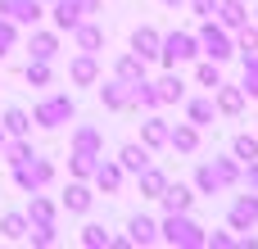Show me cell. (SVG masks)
<instances>
[{
	"instance_id": "1",
	"label": "cell",
	"mask_w": 258,
	"mask_h": 249,
	"mask_svg": "<svg viewBox=\"0 0 258 249\" xmlns=\"http://www.w3.org/2000/svg\"><path fill=\"white\" fill-rule=\"evenodd\" d=\"M159 236L168 240V245H181V249H195V245H204V231L186 218V213H168V222L159 227Z\"/></svg>"
},
{
	"instance_id": "2",
	"label": "cell",
	"mask_w": 258,
	"mask_h": 249,
	"mask_svg": "<svg viewBox=\"0 0 258 249\" xmlns=\"http://www.w3.org/2000/svg\"><path fill=\"white\" fill-rule=\"evenodd\" d=\"M231 181H236V163H227V159L200 163V172H195V186H200L204 195H218V191H227Z\"/></svg>"
},
{
	"instance_id": "3",
	"label": "cell",
	"mask_w": 258,
	"mask_h": 249,
	"mask_svg": "<svg viewBox=\"0 0 258 249\" xmlns=\"http://www.w3.org/2000/svg\"><path fill=\"white\" fill-rule=\"evenodd\" d=\"M200 54V41L190 36V32H172V36H163V45H159V59L168 64V68H177V64H186V59H195Z\"/></svg>"
},
{
	"instance_id": "4",
	"label": "cell",
	"mask_w": 258,
	"mask_h": 249,
	"mask_svg": "<svg viewBox=\"0 0 258 249\" xmlns=\"http://www.w3.org/2000/svg\"><path fill=\"white\" fill-rule=\"evenodd\" d=\"M50 177H54V168H50L45 159H36V154H32V159H23V163H14V181H18L23 191H41Z\"/></svg>"
},
{
	"instance_id": "5",
	"label": "cell",
	"mask_w": 258,
	"mask_h": 249,
	"mask_svg": "<svg viewBox=\"0 0 258 249\" xmlns=\"http://www.w3.org/2000/svg\"><path fill=\"white\" fill-rule=\"evenodd\" d=\"M68 118H73V100H68V95L41 100V104H36V113H32V122H36V127H59V122H68Z\"/></svg>"
},
{
	"instance_id": "6",
	"label": "cell",
	"mask_w": 258,
	"mask_h": 249,
	"mask_svg": "<svg viewBox=\"0 0 258 249\" xmlns=\"http://www.w3.org/2000/svg\"><path fill=\"white\" fill-rule=\"evenodd\" d=\"M200 41V50L213 59V64H222V59H231V36L222 32V27H213V23H204V32L195 36Z\"/></svg>"
},
{
	"instance_id": "7",
	"label": "cell",
	"mask_w": 258,
	"mask_h": 249,
	"mask_svg": "<svg viewBox=\"0 0 258 249\" xmlns=\"http://www.w3.org/2000/svg\"><path fill=\"white\" fill-rule=\"evenodd\" d=\"M0 14L9 18V23H32L36 27V18H41V0H0Z\"/></svg>"
},
{
	"instance_id": "8",
	"label": "cell",
	"mask_w": 258,
	"mask_h": 249,
	"mask_svg": "<svg viewBox=\"0 0 258 249\" xmlns=\"http://www.w3.org/2000/svg\"><path fill=\"white\" fill-rule=\"evenodd\" d=\"M258 222V195H240L236 204H231V227L236 231H249Z\"/></svg>"
},
{
	"instance_id": "9",
	"label": "cell",
	"mask_w": 258,
	"mask_h": 249,
	"mask_svg": "<svg viewBox=\"0 0 258 249\" xmlns=\"http://www.w3.org/2000/svg\"><path fill=\"white\" fill-rule=\"evenodd\" d=\"M159 45H163V36H159L154 27H136V32H132V54H141V59H159Z\"/></svg>"
},
{
	"instance_id": "10",
	"label": "cell",
	"mask_w": 258,
	"mask_h": 249,
	"mask_svg": "<svg viewBox=\"0 0 258 249\" xmlns=\"http://www.w3.org/2000/svg\"><path fill=\"white\" fill-rule=\"evenodd\" d=\"M163 204H168V213H190V204H195V191L190 186H163V195H159Z\"/></svg>"
},
{
	"instance_id": "11",
	"label": "cell",
	"mask_w": 258,
	"mask_h": 249,
	"mask_svg": "<svg viewBox=\"0 0 258 249\" xmlns=\"http://www.w3.org/2000/svg\"><path fill=\"white\" fill-rule=\"evenodd\" d=\"M50 5H54V27L73 32V27L82 23V5H77V0H50Z\"/></svg>"
},
{
	"instance_id": "12",
	"label": "cell",
	"mask_w": 258,
	"mask_h": 249,
	"mask_svg": "<svg viewBox=\"0 0 258 249\" xmlns=\"http://www.w3.org/2000/svg\"><path fill=\"white\" fill-rule=\"evenodd\" d=\"M73 36H77V45H82L86 54H95V50L104 45V32H100L95 23H77V27H73Z\"/></svg>"
},
{
	"instance_id": "13",
	"label": "cell",
	"mask_w": 258,
	"mask_h": 249,
	"mask_svg": "<svg viewBox=\"0 0 258 249\" xmlns=\"http://www.w3.org/2000/svg\"><path fill=\"white\" fill-rule=\"evenodd\" d=\"M213 91H218V109H222V113H240V109H245V91H240V86H222V82H218Z\"/></svg>"
},
{
	"instance_id": "14",
	"label": "cell",
	"mask_w": 258,
	"mask_h": 249,
	"mask_svg": "<svg viewBox=\"0 0 258 249\" xmlns=\"http://www.w3.org/2000/svg\"><path fill=\"white\" fill-rule=\"evenodd\" d=\"M27 222H36V227H54V204H50L45 195H36V191H32V209H27Z\"/></svg>"
},
{
	"instance_id": "15",
	"label": "cell",
	"mask_w": 258,
	"mask_h": 249,
	"mask_svg": "<svg viewBox=\"0 0 258 249\" xmlns=\"http://www.w3.org/2000/svg\"><path fill=\"white\" fill-rule=\"evenodd\" d=\"M127 231H132V236H127L132 245H154V240H159V227H154L150 218H132V222H127Z\"/></svg>"
},
{
	"instance_id": "16",
	"label": "cell",
	"mask_w": 258,
	"mask_h": 249,
	"mask_svg": "<svg viewBox=\"0 0 258 249\" xmlns=\"http://www.w3.org/2000/svg\"><path fill=\"white\" fill-rule=\"evenodd\" d=\"M95 73H100V68H95V54H86V50H82V54L73 59V82H77V86H91V82H95Z\"/></svg>"
},
{
	"instance_id": "17",
	"label": "cell",
	"mask_w": 258,
	"mask_h": 249,
	"mask_svg": "<svg viewBox=\"0 0 258 249\" xmlns=\"http://www.w3.org/2000/svg\"><path fill=\"white\" fill-rule=\"evenodd\" d=\"M154 95H159V104H168V100H181V95H186V82H181L177 73H168L163 82H154Z\"/></svg>"
},
{
	"instance_id": "18",
	"label": "cell",
	"mask_w": 258,
	"mask_h": 249,
	"mask_svg": "<svg viewBox=\"0 0 258 249\" xmlns=\"http://www.w3.org/2000/svg\"><path fill=\"white\" fill-rule=\"evenodd\" d=\"M168 145H172V150H181V154H190V150L200 145V132H195V122H190V127H172V132H168Z\"/></svg>"
},
{
	"instance_id": "19",
	"label": "cell",
	"mask_w": 258,
	"mask_h": 249,
	"mask_svg": "<svg viewBox=\"0 0 258 249\" xmlns=\"http://www.w3.org/2000/svg\"><path fill=\"white\" fill-rule=\"evenodd\" d=\"M91 177L100 181V191H118V186H122V163H95Z\"/></svg>"
},
{
	"instance_id": "20",
	"label": "cell",
	"mask_w": 258,
	"mask_h": 249,
	"mask_svg": "<svg viewBox=\"0 0 258 249\" xmlns=\"http://www.w3.org/2000/svg\"><path fill=\"white\" fill-rule=\"evenodd\" d=\"M136 177H141V191H145L150 200H159V195H163V186H168V177H163L159 168H150V163H145V168H141Z\"/></svg>"
},
{
	"instance_id": "21",
	"label": "cell",
	"mask_w": 258,
	"mask_h": 249,
	"mask_svg": "<svg viewBox=\"0 0 258 249\" xmlns=\"http://www.w3.org/2000/svg\"><path fill=\"white\" fill-rule=\"evenodd\" d=\"M63 209H68V213H86V209H91V191H86L82 181H73V186L63 191Z\"/></svg>"
},
{
	"instance_id": "22",
	"label": "cell",
	"mask_w": 258,
	"mask_h": 249,
	"mask_svg": "<svg viewBox=\"0 0 258 249\" xmlns=\"http://www.w3.org/2000/svg\"><path fill=\"white\" fill-rule=\"evenodd\" d=\"M27 227H32V222H27L23 213H5V218H0V236H5V240H27Z\"/></svg>"
},
{
	"instance_id": "23",
	"label": "cell",
	"mask_w": 258,
	"mask_h": 249,
	"mask_svg": "<svg viewBox=\"0 0 258 249\" xmlns=\"http://www.w3.org/2000/svg\"><path fill=\"white\" fill-rule=\"evenodd\" d=\"M218 14H222V23L227 27H245V0H218Z\"/></svg>"
},
{
	"instance_id": "24",
	"label": "cell",
	"mask_w": 258,
	"mask_h": 249,
	"mask_svg": "<svg viewBox=\"0 0 258 249\" xmlns=\"http://www.w3.org/2000/svg\"><path fill=\"white\" fill-rule=\"evenodd\" d=\"M27 50H32V59H54V50H59V41H54L50 32H32V41H27Z\"/></svg>"
},
{
	"instance_id": "25",
	"label": "cell",
	"mask_w": 258,
	"mask_h": 249,
	"mask_svg": "<svg viewBox=\"0 0 258 249\" xmlns=\"http://www.w3.org/2000/svg\"><path fill=\"white\" fill-rule=\"evenodd\" d=\"M104 104H109V109H127V104H132V91H127V82H122V77L104 86Z\"/></svg>"
},
{
	"instance_id": "26",
	"label": "cell",
	"mask_w": 258,
	"mask_h": 249,
	"mask_svg": "<svg viewBox=\"0 0 258 249\" xmlns=\"http://www.w3.org/2000/svg\"><path fill=\"white\" fill-rule=\"evenodd\" d=\"M118 159H122V168H127V172H141V168L150 163V150H145V145H122V154H118Z\"/></svg>"
},
{
	"instance_id": "27",
	"label": "cell",
	"mask_w": 258,
	"mask_h": 249,
	"mask_svg": "<svg viewBox=\"0 0 258 249\" xmlns=\"http://www.w3.org/2000/svg\"><path fill=\"white\" fill-rule=\"evenodd\" d=\"M5 132H9V136H27V132H32V118H27L23 109H5Z\"/></svg>"
},
{
	"instance_id": "28",
	"label": "cell",
	"mask_w": 258,
	"mask_h": 249,
	"mask_svg": "<svg viewBox=\"0 0 258 249\" xmlns=\"http://www.w3.org/2000/svg\"><path fill=\"white\" fill-rule=\"evenodd\" d=\"M118 77H122V82H141V77H145V59H141V54H127V59L118 64Z\"/></svg>"
},
{
	"instance_id": "29",
	"label": "cell",
	"mask_w": 258,
	"mask_h": 249,
	"mask_svg": "<svg viewBox=\"0 0 258 249\" xmlns=\"http://www.w3.org/2000/svg\"><path fill=\"white\" fill-rule=\"evenodd\" d=\"M141 136H145V150H154V145H168V127H163L159 118H150V122L141 127Z\"/></svg>"
},
{
	"instance_id": "30",
	"label": "cell",
	"mask_w": 258,
	"mask_h": 249,
	"mask_svg": "<svg viewBox=\"0 0 258 249\" xmlns=\"http://www.w3.org/2000/svg\"><path fill=\"white\" fill-rule=\"evenodd\" d=\"M27 82L32 86H50V59H32L27 64Z\"/></svg>"
},
{
	"instance_id": "31",
	"label": "cell",
	"mask_w": 258,
	"mask_h": 249,
	"mask_svg": "<svg viewBox=\"0 0 258 249\" xmlns=\"http://www.w3.org/2000/svg\"><path fill=\"white\" fill-rule=\"evenodd\" d=\"M14 41H18V23H9V18L0 14V59L14 50Z\"/></svg>"
},
{
	"instance_id": "32",
	"label": "cell",
	"mask_w": 258,
	"mask_h": 249,
	"mask_svg": "<svg viewBox=\"0 0 258 249\" xmlns=\"http://www.w3.org/2000/svg\"><path fill=\"white\" fill-rule=\"evenodd\" d=\"M190 122H195V127H209V122H213V104H209V100H190Z\"/></svg>"
},
{
	"instance_id": "33",
	"label": "cell",
	"mask_w": 258,
	"mask_h": 249,
	"mask_svg": "<svg viewBox=\"0 0 258 249\" xmlns=\"http://www.w3.org/2000/svg\"><path fill=\"white\" fill-rule=\"evenodd\" d=\"M240 91L258 100V54H249V59H245V86H240Z\"/></svg>"
},
{
	"instance_id": "34",
	"label": "cell",
	"mask_w": 258,
	"mask_h": 249,
	"mask_svg": "<svg viewBox=\"0 0 258 249\" xmlns=\"http://www.w3.org/2000/svg\"><path fill=\"white\" fill-rule=\"evenodd\" d=\"M231 150H236V159H245V163H254V159H258V141H254V136H236Z\"/></svg>"
},
{
	"instance_id": "35",
	"label": "cell",
	"mask_w": 258,
	"mask_h": 249,
	"mask_svg": "<svg viewBox=\"0 0 258 249\" xmlns=\"http://www.w3.org/2000/svg\"><path fill=\"white\" fill-rule=\"evenodd\" d=\"M73 141H77V150H91V154L100 150V132H95V127H77Z\"/></svg>"
},
{
	"instance_id": "36",
	"label": "cell",
	"mask_w": 258,
	"mask_h": 249,
	"mask_svg": "<svg viewBox=\"0 0 258 249\" xmlns=\"http://www.w3.org/2000/svg\"><path fill=\"white\" fill-rule=\"evenodd\" d=\"M73 172H77V177H91V172H95V154H91V150H77V154H73Z\"/></svg>"
},
{
	"instance_id": "37",
	"label": "cell",
	"mask_w": 258,
	"mask_h": 249,
	"mask_svg": "<svg viewBox=\"0 0 258 249\" xmlns=\"http://www.w3.org/2000/svg\"><path fill=\"white\" fill-rule=\"evenodd\" d=\"M195 77H200V86H209V91H213V86L222 82V73H218V64H200V73H195Z\"/></svg>"
},
{
	"instance_id": "38",
	"label": "cell",
	"mask_w": 258,
	"mask_h": 249,
	"mask_svg": "<svg viewBox=\"0 0 258 249\" xmlns=\"http://www.w3.org/2000/svg\"><path fill=\"white\" fill-rule=\"evenodd\" d=\"M5 154H9V168H14V163H23V159H32V145H27L23 136H18V141H14V145H9Z\"/></svg>"
},
{
	"instance_id": "39",
	"label": "cell",
	"mask_w": 258,
	"mask_h": 249,
	"mask_svg": "<svg viewBox=\"0 0 258 249\" xmlns=\"http://www.w3.org/2000/svg\"><path fill=\"white\" fill-rule=\"evenodd\" d=\"M82 245H91V249L109 245V231H104V227H86V231H82Z\"/></svg>"
},
{
	"instance_id": "40",
	"label": "cell",
	"mask_w": 258,
	"mask_h": 249,
	"mask_svg": "<svg viewBox=\"0 0 258 249\" xmlns=\"http://www.w3.org/2000/svg\"><path fill=\"white\" fill-rule=\"evenodd\" d=\"M240 50H245V59L258 54V27H240Z\"/></svg>"
},
{
	"instance_id": "41",
	"label": "cell",
	"mask_w": 258,
	"mask_h": 249,
	"mask_svg": "<svg viewBox=\"0 0 258 249\" xmlns=\"http://www.w3.org/2000/svg\"><path fill=\"white\" fill-rule=\"evenodd\" d=\"M32 245H54V227H32Z\"/></svg>"
},
{
	"instance_id": "42",
	"label": "cell",
	"mask_w": 258,
	"mask_h": 249,
	"mask_svg": "<svg viewBox=\"0 0 258 249\" xmlns=\"http://www.w3.org/2000/svg\"><path fill=\"white\" fill-rule=\"evenodd\" d=\"M190 9H195L200 18H213V14H218V0H190Z\"/></svg>"
},
{
	"instance_id": "43",
	"label": "cell",
	"mask_w": 258,
	"mask_h": 249,
	"mask_svg": "<svg viewBox=\"0 0 258 249\" xmlns=\"http://www.w3.org/2000/svg\"><path fill=\"white\" fill-rule=\"evenodd\" d=\"M204 245H218V249H227V245H236L227 231H213V236H204Z\"/></svg>"
},
{
	"instance_id": "44",
	"label": "cell",
	"mask_w": 258,
	"mask_h": 249,
	"mask_svg": "<svg viewBox=\"0 0 258 249\" xmlns=\"http://www.w3.org/2000/svg\"><path fill=\"white\" fill-rule=\"evenodd\" d=\"M245 177H249V186H258V159L249 163V172H245Z\"/></svg>"
},
{
	"instance_id": "45",
	"label": "cell",
	"mask_w": 258,
	"mask_h": 249,
	"mask_svg": "<svg viewBox=\"0 0 258 249\" xmlns=\"http://www.w3.org/2000/svg\"><path fill=\"white\" fill-rule=\"evenodd\" d=\"M77 5H82L86 14H95V9H100V0H77Z\"/></svg>"
},
{
	"instance_id": "46",
	"label": "cell",
	"mask_w": 258,
	"mask_h": 249,
	"mask_svg": "<svg viewBox=\"0 0 258 249\" xmlns=\"http://www.w3.org/2000/svg\"><path fill=\"white\" fill-rule=\"evenodd\" d=\"M163 5H168V9H177V5H186V0H163Z\"/></svg>"
},
{
	"instance_id": "47",
	"label": "cell",
	"mask_w": 258,
	"mask_h": 249,
	"mask_svg": "<svg viewBox=\"0 0 258 249\" xmlns=\"http://www.w3.org/2000/svg\"><path fill=\"white\" fill-rule=\"evenodd\" d=\"M0 150H5V127H0Z\"/></svg>"
},
{
	"instance_id": "48",
	"label": "cell",
	"mask_w": 258,
	"mask_h": 249,
	"mask_svg": "<svg viewBox=\"0 0 258 249\" xmlns=\"http://www.w3.org/2000/svg\"><path fill=\"white\" fill-rule=\"evenodd\" d=\"M41 5H45V0H41Z\"/></svg>"
}]
</instances>
